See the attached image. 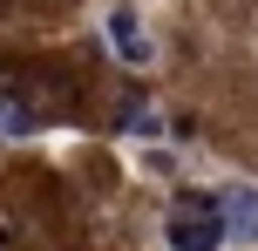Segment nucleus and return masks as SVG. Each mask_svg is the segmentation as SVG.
<instances>
[{
  "label": "nucleus",
  "mask_w": 258,
  "mask_h": 251,
  "mask_svg": "<svg viewBox=\"0 0 258 251\" xmlns=\"http://www.w3.org/2000/svg\"><path fill=\"white\" fill-rule=\"evenodd\" d=\"M163 244H170V251H224V244H231V231H224V204L204 197V190L177 197V204L163 211Z\"/></svg>",
  "instance_id": "f257e3e1"
},
{
  "label": "nucleus",
  "mask_w": 258,
  "mask_h": 251,
  "mask_svg": "<svg viewBox=\"0 0 258 251\" xmlns=\"http://www.w3.org/2000/svg\"><path fill=\"white\" fill-rule=\"evenodd\" d=\"M102 48L122 68H150L156 61V41H150V27H143L136 7H102Z\"/></svg>",
  "instance_id": "f03ea898"
},
{
  "label": "nucleus",
  "mask_w": 258,
  "mask_h": 251,
  "mask_svg": "<svg viewBox=\"0 0 258 251\" xmlns=\"http://www.w3.org/2000/svg\"><path fill=\"white\" fill-rule=\"evenodd\" d=\"M218 204H224V231L238 244H258V184H224Z\"/></svg>",
  "instance_id": "7ed1b4c3"
},
{
  "label": "nucleus",
  "mask_w": 258,
  "mask_h": 251,
  "mask_svg": "<svg viewBox=\"0 0 258 251\" xmlns=\"http://www.w3.org/2000/svg\"><path fill=\"white\" fill-rule=\"evenodd\" d=\"M136 163H143V170H150V177H170V170H177V156H170V149H143Z\"/></svg>",
  "instance_id": "20e7f679"
},
{
  "label": "nucleus",
  "mask_w": 258,
  "mask_h": 251,
  "mask_svg": "<svg viewBox=\"0 0 258 251\" xmlns=\"http://www.w3.org/2000/svg\"><path fill=\"white\" fill-rule=\"evenodd\" d=\"M129 129H136V136H163V116H150V109H136V116H129Z\"/></svg>",
  "instance_id": "39448f33"
},
{
  "label": "nucleus",
  "mask_w": 258,
  "mask_h": 251,
  "mask_svg": "<svg viewBox=\"0 0 258 251\" xmlns=\"http://www.w3.org/2000/svg\"><path fill=\"white\" fill-rule=\"evenodd\" d=\"M0 251H7V231H0Z\"/></svg>",
  "instance_id": "423d86ee"
}]
</instances>
